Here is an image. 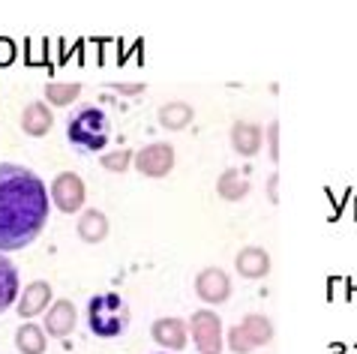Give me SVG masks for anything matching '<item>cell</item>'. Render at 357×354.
<instances>
[{
  "label": "cell",
  "instance_id": "cell-16",
  "mask_svg": "<svg viewBox=\"0 0 357 354\" xmlns=\"http://www.w3.org/2000/svg\"><path fill=\"white\" fill-rule=\"evenodd\" d=\"M18 294H22V282H18V268L0 252V312L15 307Z\"/></svg>",
  "mask_w": 357,
  "mask_h": 354
},
{
  "label": "cell",
  "instance_id": "cell-7",
  "mask_svg": "<svg viewBox=\"0 0 357 354\" xmlns=\"http://www.w3.org/2000/svg\"><path fill=\"white\" fill-rule=\"evenodd\" d=\"M132 165L138 169V174H144V177H165L174 169V147L168 141H153V144L142 147V151H135Z\"/></svg>",
  "mask_w": 357,
  "mask_h": 354
},
{
  "label": "cell",
  "instance_id": "cell-3",
  "mask_svg": "<svg viewBox=\"0 0 357 354\" xmlns=\"http://www.w3.org/2000/svg\"><path fill=\"white\" fill-rule=\"evenodd\" d=\"M66 139L73 147H78L82 153H96L105 151L108 139H112V121L102 108L96 105H84L69 117L66 123Z\"/></svg>",
  "mask_w": 357,
  "mask_h": 354
},
{
  "label": "cell",
  "instance_id": "cell-8",
  "mask_svg": "<svg viewBox=\"0 0 357 354\" xmlns=\"http://www.w3.org/2000/svg\"><path fill=\"white\" fill-rule=\"evenodd\" d=\"M195 294L207 307H220V303L231 298V279H228V273L222 268H204L195 277Z\"/></svg>",
  "mask_w": 357,
  "mask_h": 354
},
{
  "label": "cell",
  "instance_id": "cell-11",
  "mask_svg": "<svg viewBox=\"0 0 357 354\" xmlns=\"http://www.w3.org/2000/svg\"><path fill=\"white\" fill-rule=\"evenodd\" d=\"M52 294L54 291H52V285H48L45 279L27 282L24 291L18 294V300H15L18 316H22V318H33V316H39V312H45L48 303H52Z\"/></svg>",
  "mask_w": 357,
  "mask_h": 354
},
{
  "label": "cell",
  "instance_id": "cell-22",
  "mask_svg": "<svg viewBox=\"0 0 357 354\" xmlns=\"http://www.w3.org/2000/svg\"><path fill=\"white\" fill-rule=\"evenodd\" d=\"M15 61V45L13 39H0V66H9Z\"/></svg>",
  "mask_w": 357,
  "mask_h": 354
},
{
  "label": "cell",
  "instance_id": "cell-25",
  "mask_svg": "<svg viewBox=\"0 0 357 354\" xmlns=\"http://www.w3.org/2000/svg\"><path fill=\"white\" fill-rule=\"evenodd\" d=\"M153 354H168V351H153Z\"/></svg>",
  "mask_w": 357,
  "mask_h": 354
},
{
  "label": "cell",
  "instance_id": "cell-18",
  "mask_svg": "<svg viewBox=\"0 0 357 354\" xmlns=\"http://www.w3.org/2000/svg\"><path fill=\"white\" fill-rule=\"evenodd\" d=\"M15 348H18V354H45V348H48L45 330L39 328V324L24 321L22 328L15 330Z\"/></svg>",
  "mask_w": 357,
  "mask_h": 354
},
{
  "label": "cell",
  "instance_id": "cell-23",
  "mask_svg": "<svg viewBox=\"0 0 357 354\" xmlns=\"http://www.w3.org/2000/svg\"><path fill=\"white\" fill-rule=\"evenodd\" d=\"M112 91L126 93V96H135V93H142V91H144V84H112Z\"/></svg>",
  "mask_w": 357,
  "mask_h": 354
},
{
  "label": "cell",
  "instance_id": "cell-6",
  "mask_svg": "<svg viewBox=\"0 0 357 354\" xmlns=\"http://www.w3.org/2000/svg\"><path fill=\"white\" fill-rule=\"evenodd\" d=\"M48 199H52V204L61 213H78L87 199L84 180L75 171H61L52 180V186H48Z\"/></svg>",
  "mask_w": 357,
  "mask_h": 354
},
{
  "label": "cell",
  "instance_id": "cell-14",
  "mask_svg": "<svg viewBox=\"0 0 357 354\" xmlns=\"http://www.w3.org/2000/svg\"><path fill=\"white\" fill-rule=\"evenodd\" d=\"M261 141H264V130L259 123H252V121H237L231 126V147L241 156H255L261 151Z\"/></svg>",
  "mask_w": 357,
  "mask_h": 354
},
{
  "label": "cell",
  "instance_id": "cell-12",
  "mask_svg": "<svg viewBox=\"0 0 357 354\" xmlns=\"http://www.w3.org/2000/svg\"><path fill=\"white\" fill-rule=\"evenodd\" d=\"M234 268L243 279H264L271 273V255L261 247H243L234 259Z\"/></svg>",
  "mask_w": 357,
  "mask_h": 354
},
{
  "label": "cell",
  "instance_id": "cell-15",
  "mask_svg": "<svg viewBox=\"0 0 357 354\" xmlns=\"http://www.w3.org/2000/svg\"><path fill=\"white\" fill-rule=\"evenodd\" d=\"M75 231H78V238H82L84 243H91V247H96V243H102L108 238V216L102 210H84L82 216H78V222H75Z\"/></svg>",
  "mask_w": 357,
  "mask_h": 354
},
{
  "label": "cell",
  "instance_id": "cell-4",
  "mask_svg": "<svg viewBox=\"0 0 357 354\" xmlns=\"http://www.w3.org/2000/svg\"><path fill=\"white\" fill-rule=\"evenodd\" d=\"M271 339H273V324L267 316H259V312L246 316L241 324H234V328L225 333V346L234 354H252L255 348L267 346Z\"/></svg>",
  "mask_w": 357,
  "mask_h": 354
},
{
  "label": "cell",
  "instance_id": "cell-20",
  "mask_svg": "<svg viewBox=\"0 0 357 354\" xmlns=\"http://www.w3.org/2000/svg\"><path fill=\"white\" fill-rule=\"evenodd\" d=\"M78 96H82V84H78V82H48L45 84V100H48V105L66 108V105H73Z\"/></svg>",
  "mask_w": 357,
  "mask_h": 354
},
{
  "label": "cell",
  "instance_id": "cell-5",
  "mask_svg": "<svg viewBox=\"0 0 357 354\" xmlns=\"http://www.w3.org/2000/svg\"><path fill=\"white\" fill-rule=\"evenodd\" d=\"M186 328L192 330V342L198 354H222L225 337H222V318L213 309H195Z\"/></svg>",
  "mask_w": 357,
  "mask_h": 354
},
{
  "label": "cell",
  "instance_id": "cell-21",
  "mask_svg": "<svg viewBox=\"0 0 357 354\" xmlns=\"http://www.w3.org/2000/svg\"><path fill=\"white\" fill-rule=\"evenodd\" d=\"M132 160H135V153L126 151V147H121V151H108V153L99 156V165H102L105 171H112V174H123L132 165Z\"/></svg>",
  "mask_w": 357,
  "mask_h": 354
},
{
  "label": "cell",
  "instance_id": "cell-2",
  "mask_svg": "<svg viewBox=\"0 0 357 354\" xmlns=\"http://www.w3.org/2000/svg\"><path fill=\"white\" fill-rule=\"evenodd\" d=\"M87 328H91L93 337L99 339H117L123 337L126 328L132 321V312H130V303H126L121 294L114 291H102V294H93L87 300Z\"/></svg>",
  "mask_w": 357,
  "mask_h": 354
},
{
  "label": "cell",
  "instance_id": "cell-17",
  "mask_svg": "<svg viewBox=\"0 0 357 354\" xmlns=\"http://www.w3.org/2000/svg\"><path fill=\"white\" fill-rule=\"evenodd\" d=\"M156 117H160V126L168 132H177V130H186V126L192 123V105L190 102H181V100H174V102H165L160 111H156Z\"/></svg>",
  "mask_w": 357,
  "mask_h": 354
},
{
  "label": "cell",
  "instance_id": "cell-1",
  "mask_svg": "<svg viewBox=\"0 0 357 354\" xmlns=\"http://www.w3.org/2000/svg\"><path fill=\"white\" fill-rule=\"evenodd\" d=\"M48 186L18 162H0V252L24 249L48 222Z\"/></svg>",
  "mask_w": 357,
  "mask_h": 354
},
{
  "label": "cell",
  "instance_id": "cell-9",
  "mask_svg": "<svg viewBox=\"0 0 357 354\" xmlns=\"http://www.w3.org/2000/svg\"><path fill=\"white\" fill-rule=\"evenodd\" d=\"M151 337H153V342H156V346H160L162 351L174 354V351H183V348H186V337H190V328H186L183 318L165 316V318H156V321H153Z\"/></svg>",
  "mask_w": 357,
  "mask_h": 354
},
{
  "label": "cell",
  "instance_id": "cell-19",
  "mask_svg": "<svg viewBox=\"0 0 357 354\" xmlns=\"http://www.w3.org/2000/svg\"><path fill=\"white\" fill-rule=\"evenodd\" d=\"M250 190H252L250 180L241 177L237 169H225L220 174V180H216V192H220V199H225V201H241L250 195Z\"/></svg>",
  "mask_w": 357,
  "mask_h": 354
},
{
  "label": "cell",
  "instance_id": "cell-13",
  "mask_svg": "<svg viewBox=\"0 0 357 354\" xmlns=\"http://www.w3.org/2000/svg\"><path fill=\"white\" fill-rule=\"evenodd\" d=\"M54 126V111L48 102H31L24 105L22 111V130L24 135H31V139H43V135L52 132Z\"/></svg>",
  "mask_w": 357,
  "mask_h": 354
},
{
  "label": "cell",
  "instance_id": "cell-24",
  "mask_svg": "<svg viewBox=\"0 0 357 354\" xmlns=\"http://www.w3.org/2000/svg\"><path fill=\"white\" fill-rule=\"evenodd\" d=\"M276 156H280V153H276V123L271 126V160H276Z\"/></svg>",
  "mask_w": 357,
  "mask_h": 354
},
{
  "label": "cell",
  "instance_id": "cell-10",
  "mask_svg": "<svg viewBox=\"0 0 357 354\" xmlns=\"http://www.w3.org/2000/svg\"><path fill=\"white\" fill-rule=\"evenodd\" d=\"M78 324V312H75V303L73 300H54L45 312V321H43V330L45 337H54V339H63L75 330Z\"/></svg>",
  "mask_w": 357,
  "mask_h": 354
}]
</instances>
